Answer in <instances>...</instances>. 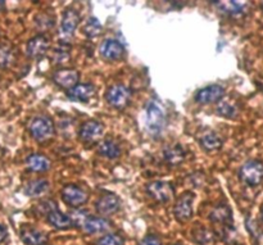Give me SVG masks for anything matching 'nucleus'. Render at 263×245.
Returning a JSON list of instances; mask_svg holds the SVG:
<instances>
[{"instance_id":"f257e3e1","label":"nucleus","mask_w":263,"mask_h":245,"mask_svg":"<svg viewBox=\"0 0 263 245\" xmlns=\"http://www.w3.org/2000/svg\"><path fill=\"white\" fill-rule=\"evenodd\" d=\"M166 126V113L159 100L152 99L146 105V128L153 138L162 135Z\"/></svg>"},{"instance_id":"f03ea898","label":"nucleus","mask_w":263,"mask_h":245,"mask_svg":"<svg viewBox=\"0 0 263 245\" xmlns=\"http://www.w3.org/2000/svg\"><path fill=\"white\" fill-rule=\"evenodd\" d=\"M28 133L39 143H45L50 140L55 134L53 121L46 116H37L32 118L28 125Z\"/></svg>"},{"instance_id":"7ed1b4c3","label":"nucleus","mask_w":263,"mask_h":245,"mask_svg":"<svg viewBox=\"0 0 263 245\" xmlns=\"http://www.w3.org/2000/svg\"><path fill=\"white\" fill-rule=\"evenodd\" d=\"M239 177L248 186H258L263 181V164L254 159L246 162L239 169Z\"/></svg>"},{"instance_id":"20e7f679","label":"nucleus","mask_w":263,"mask_h":245,"mask_svg":"<svg viewBox=\"0 0 263 245\" xmlns=\"http://www.w3.org/2000/svg\"><path fill=\"white\" fill-rule=\"evenodd\" d=\"M146 193L156 202L166 203L175 197V187L171 182L153 181L146 185Z\"/></svg>"},{"instance_id":"39448f33","label":"nucleus","mask_w":263,"mask_h":245,"mask_svg":"<svg viewBox=\"0 0 263 245\" xmlns=\"http://www.w3.org/2000/svg\"><path fill=\"white\" fill-rule=\"evenodd\" d=\"M105 99L112 107L117 108V109H123L130 103L131 91L125 85H113L112 87L108 89L107 94H105Z\"/></svg>"},{"instance_id":"423d86ee","label":"nucleus","mask_w":263,"mask_h":245,"mask_svg":"<svg viewBox=\"0 0 263 245\" xmlns=\"http://www.w3.org/2000/svg\"><path fill=\"white\" fill-rule=\"evenodd\" d=\"M193 202H194V194L193 193H185L177 199L174 207V215L179 222H186L193 217Z\"/></svg>"},{"instance_id":"0eeeda50","label":"nucleus","mask_w":263,"mask_h":245,"mask_svg":"<svg viewBox=\"0 0 263 245\" xmlns=\"http://www.w3.org/2000/svg\"><path fill=\"white\" fill-rule=\"evenodd\" d=\"M62 199L71 208H80L87 202V194L77 185L69 184L62 189Z\"/></svg>"},{"instance_id":"6e6552de","label":"nucleus","mask_w":263,"mask_h":245,"mask_svg":"<svg viewBox=\"0 0 263 245\" xmlns=\"http://www.w3.org/2000/svg\"><path fill=\"white\" fill-rule=\"evenodd\" d=\"M223 95H225L223 86L217 84L208 85L195 94V102H198L199 104H212V103L220 102Z\"/></svg>"},{"instance_id":"1a4fd4ad","label":"nucleus","mask_w":263,"mask_h":245,"mask_svg":"<svg viewBox=\"0 0 263 245\" xmlns=\"http://www.w3.org/2000/svg\"><path fill=\"white\" fill-rule=\"evenodd\" d=\"M104 135V126L98 121H87L80 127L79 136L84 143H97Z\"/></svg>"},{"instance_id":"9d476101","label":"nucleus","mask_w":263,"mask_h":245,"mask_svg":"<svg viewBox=\"0 0 263 245\" xmlns=\"http://www.w3.org/2000/svg\"><path fill=\"white\" fill-rule=\"evenodd\" d=\"M95 208H97V212L100 216H104V217L115 215L121 208V199L116 194L108 193V194H104L103 197L99 198Z\"/></svg>"},{"instance_id":"9b49d317","label":"nucleus","mask_w":263,"mask_h":245,"mask_svg":"<svg viewBox=\"0 0 263 245\" xmlns=\"http://www.w3.org/2000/svg\"><path fill=\"white\" fill-rule=\"evenodd\" d=\"M80 74L76 69L71 68H59L54 72L53 81L55 82L58 86L63 87V89L71 90L72 87L76 86L79 84Z\"/></svg>"},{"instance_id":"f8f14e48","label":"nucleus","mask_w":263,"mask_h":245,"mask_svg":"<svg viewBox=\"0 0 263 245\" xmlns=\"http://www.w3.org/2000/svg\"><path fill=\"white\" fill-rule=\"evenodd\" d=\"M49 50V40L46 36L37 35L27 43V55L32 59H41L46 55Z\"/></svg>"},{"instance_id":"ddd939ff","label":"nucleus","mask_w":263,"mask_h":245,"mask_svg":"<svg viewBox=\"0 0 263 245\" xmlns=\"http://www.w3.org/2000/svg\"><path fill=\"white\" fill-rule=\"evenodd\" d=\"M210 218L213 223L222 226L226 234H230V230L233 229V216L228 205H217L212 211Z\"/></svg>"},{"instance_id":"4468645a","label":"nucleus","mask_w":263,"mask_h":245,"mask_svg":"<svg viewBox=\"0 0 263 245\" xmlns=\"http://www.w3.org/2000/svg\"><path fill=\"white\" fill-rule=\"evenodd\" d=\"M100 55L107 61H117V59L122 58L123 53H125V48L122 44L113 39H108V40L103 41L100 45Z\"/></svg>"},{"instance_id":"2eb2a0df","label":"nucleus","mask_w":263,"mask_h":245,"mask_svg":"<svg viewBox=\"0 0 263 245\" xmlns=\"http://www.w3.org/2000/svg\"><path fill=\"white\" fill-rule=\"evenodd\" d=\"M68 98L73 102L86 103L95 95V86L91 84H77L67 92Z\"/></svg>"},{"instance_id":"dca6fc26","label":"nucleus","mask_w":263,"mask_h":245,"mask_svg":"<svg viewBox=\"0 0 263 245\" xmlns=\"http://www.w3.org/2000/svg\"><path fill=\"white\" fill-rule=\"evenodd\" d=\"M20 238L26 245H46L49 241L45 234L28 226H23L21 229Z\"/></svg>"},{"instance_id":"f3484780","label":"nucleus","mask_w":263,"mask_h":245,"mask_svg":"<svg viewBox=\"0 0 263 245\" xmlns=\"http://www.w3.org/2000/svg\"><path fill=\"white\" fill-rule=\"evenodd\" d=\"M80 22V14L72 8H68L66 9V12L63 13L62 15V21H61V30L62 33L67 37L72 36L76 31L77 26H79Z\"/></svg>"},{"instance_id":"a211bd4d","label":"nucleus","mask_w":263,"mask_h":245,"mask_svg":"<svg viewBox=\"0 0 263 245\" xmlns=\"http://www.w3.org/2000/svg\"><path fill=\"white\" fill-rule=\"evenodd\" d=\"M82 229L87 234H100L104 233L109 229V221L104 217H94V216H87L82 222Z\"/></svg>"},{"instance_id":"6ab92c4d","label":"nucleus","mask_w":263,"mask_h":245,"mask_svg":"<svg viewBox=\"0 0 263 245\" xmlns=\"http://www.w3.org/2000/svg\"><path fill=\"white\" fill-rule=\"evenodd\" d=\"M215 7H217V9L220 12H222L223 14L230 15V17H238L241 15L247 9V5L248 3L246 2H215L212 3Z\"/></svg>"},{"instance_id":"aec40b11","label":"nucleus","mask_w":263,"mask_h":245,"mask_svg":"<svg viewBox=\"0 0 263 245\" xmlns=\"http://www.w3.org/2000/svg\"><path fill=\"white\" fill-rule=\"evenodd\" d=\"M164 161L171 166H179L186 158V152L182 148L180 144H174V145H168L164 148L163 150Z\"/></svg>"},{"instance_id":"412c9836","label":"nucleus","mask_w":263,"mask_h":245,"mask_svg":"<svg viewBox=\"0 0 263 245\" xmlns=\"http://www.w3.org/2000/svg\"><path fill=\"white\" fill-rule=\"evenodd\" d=\"M26 166L32 172H46L50 169L51 162L43 154H31L26 159Z\"/></svg>"},{"instance_id":"4be33fe9","label":"nucleus","mask_w":263,"mask_h":245,"mask_svg":"<svg viewBox=\"0 0 263 245\" xmlns=\"http://www.w3.org/2000/svg\"><path fill=\"white\" fill-rule=\"evenodd\" d=\"M48 222L50 223L54 229H57V230H67V229L73 226V222H72V220L69 218V216L62 213L61 211H58V208L49 213Z\"/></svg>"},{"instance_id":"5701e85b","label":"nucleus","mask_w":263,"mask_h":245,"mask_svg":"<svg viewBox=\"0 0 263 245\" xmlns=\"http://www.w3.org/2000/svg\"><path fill=\"white\" fill-rule=\"evenodd\" d=\"M223 141L216 133H207L200 139V146L205 152H215L222 146Z\"/></svg>"},{"instance_id":"b1692460","label":"nucleus","mask_w":263,"mask_h":245,"mask_svg":"<svg viewBox=\"0 0 263 245\" xmlns=\"http://www.w3.org/2000/svg\"><path fill=\"white\" fill-rule=\"evenodd\" d=\"M99 154L108 159H116L121 156V148L117 143L107 139L99 144Z\"/></svg>"},{"instance_id":"393cba45","label":"nucleus","mask_w":263,"mask_h":245,"mask_svg":"<svg viewBox=\"0 0 263 245\" xmlns=\"http://www.w3.org/2000/svg\"><path fill=\"white\" fill-rule=\"evenodd\" d=\"M49 189V182L46 180L37 179L32 180V181L27 182V185L25 186V194L27 197H39V195L44 194L46 190Z\"/></svg>"},{"instance_id":"a878e982","label":"nucleus","mask_w":263,"mask_h":245,"mask_svg":"<svg viewBox=\"0 0 263 245\" xmlns=\"http://www.w3.org/2000/svg\"><path fill=\"white\" fill-rule=\"evenodd\" d=\"M14 49L9 45H0V68H8V67H10L14 63Z\"/></svg>"},{"instance_id":"bb28decb","label":"nucleus","mask_w":263,"mask_h":245,"mask_svg":"<svg viewBox=\"0 0 263 245\" xmlns=\"http://www.w3.org/2000/svg\"><path fill=\"white\" fill-rule=\"evenodd\" d=\"M84 32L87 37H95L102 32V25L97 18H89L84 25Z\"/></svg>"},{"instance_id":"cd10ccee","label":"nucleus","mask_w":263,"mask_h":245,"mask_svg":"<svg viewBox=\"0 0 263 245\" xmlns=\"http://www.w3.org/2000/svg\"><path fill=\"white\" fill-rule=\"evenodd\" d=\"M216 112H217V115L222 116V117L235 118L236 115H238V108H236L235 104L230 102H221Z\"/></svg>"},{"instance_id":"c85d7f7f","label":"nucleus","mask_w":263,"mask_h":245,"mask_svg":"<svg viewBox=\"0 0 263 245\" xmlns=\"http://www.w3.org/2000/svg\"><path fill=\"white\" fill-rule=\"evenodd\" d=\"M194 240L200 245H208L215 240V234L208 229H199L194 231Z\"/></svg>"},{"instance_id":"c756f323","label":"nucleus","mask_w":263,"mask_h":245,"mask_svg":"<svg viewBox=\"0 0 263 245\" xmlns=\"http://www.w3.org/2000/svg\"><path fill=\"white\" fill-rule=\"evenodd\" d=\"M97 245H125V243H123V239L117 234H109L100 238L97 241Z\"/></svg>"},{"instance_id":"7c9ffc66","label":"nucleus","mask_w":263,"mask_h":245,"mask_svg":"<svg viewBox=\"0 0 263 245\" xmlns=\"http://www.w3.org/2000/svg\"><path fill=\"white\" fill-rule=\"evenodd\" d=\"M37 210L39 212H41L43 215L48 216L51 211L57 210V204L53 200H43V202L37 205Z\"/></svg>"},{"instance_id":"2f4dec72","label":"nucleus","mask_w":263,"mask_h":245,"mask_svg":"<svg viewBox=\"0 0 263 245\" xmlns=\"http://www.w3.org/2000/svg\"><path fill=\"white\" fill-rule=\"evenodd\" d=\"M48 14H41L36 20V25H37L39 28H43V31L48 30L49 27H51L54 25V20L48 21Z\"/></svg>"},{"instance_id":"473e14b6","label":"nucleus","mask_w":263,"mask_h":245,"mask_svg":"<svg viewBox=\"0 0 263 245\" xmlns=\"http://www.w3.org/2000/svg\"><path fill=\"white\" fill-rule=\"evenodd\" d=\"M69 54L66 49H57L54 51V62L55 63H62V62H66V59L68 58Z\"/></svg>"},{"instance_id":"72a5a7b5","label":"nucleus","mask_w":263,"mask_h":245,"mask_svg":"<svg viewBox=\"0 0 263 245\" xmlns=\"http://www.w3.org/2000/svg\"><path fill=\"white\" fill-rule=\"evenodd\" d=\"M139 245H162V241L159 240L158 236L156 235H148L140 241Z\"/></svg>"},{"instance_id":"f704fd0d","label":"nucleus","mask_w":263,"mask_h":245,"mask_svg":"<svg viewBox=\"0 0 263 245\" xmlns=\"http://www.w3.org/2000/svg\"><path fill=\"white\" fill-rule=\"evenodd\" d=\"M7 238H8L7 228L3 225H0V243H3V241H4Z\"/></svg>"},{"instance_id":"c9c22d12","label":"nucleus","mask_w":263,"mask_h":245,"mask_svg":"<svg viewBox=\"0 0 263 245\" xmlns=\"http://www.w3.org/2000/svg\"><path fill=\"white\" fill-rule=\"evenodd\" d=\"M4 7H5V3L0 0V10H3V8H4Z\"/></svg>"},{"instance_id":"e433bc0d","label":"nucleus","mask_w":263,"mask_h":245,"mask_svg":"<svg viewBox=\"0 0 263 245\" xmlns=\"http://www.w3.org/2000/svg\"><path fill=\"white\" fill-rule=\"evenodd\" d=\"M261 216H262V220H263V210H262V212H261Z\"/></svg>"}]
</instances>
